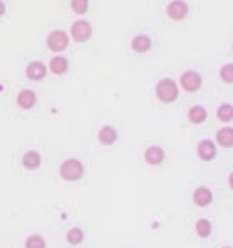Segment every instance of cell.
<instances>
[{
    "label": "cell",
    "mask_w": 233,
    "mask_h": 248,
    "mask_svg": "<svg viewBox=\"0 0 233 248\" xmlns=\"http://www.w3.org/2000/svg\"><path fill=\"white\" fill-rule=\"evenodd\" d=\"M155 95L162 104H172L177 100L179 97V85L175 80L172 78H162L158 80L157 87H155Z\"/></svg>",
    "instance_id": "cell-1"
},
{
    "label": "cell",
    "mask_w": 233,
    "mask_h": 248,
    "mask_svg": "<svg viewBox=\"0 0 233 248\" xmlns=\"http://www.w3.org/2000/svg\"><path fill=\"white\" fill-rule=\"evenodd\" d=\"M60 175L63 180H68V182H75V180L82 179L83 175V165L80 160L77 158H68L62 163L60 167Z\"/></svg>",
    "instance_id": "cell-2"
},
{
    "label": "cell",
    "mask_w": 233,
    "mask_h": 248,
    "mask_svg": "<svg viewBox=\"0 0 233 248\" xmlns=\"http://www.w3.org/2000/svg\"><path fill=\"white\" fill-rule=\"evenodd\" d=\"M68 43H70V38L65 31L62 29H55L48 34L46 38V46H48L50 51L53 53H62L68 48Z\"/></svg>",
    "instance_id": "cell-3"
},
{
    "label": "cell",
    "mask_w": 233,
    "mask_h": 248,
    "mask_svg": "<svg viewBox=\"0 0 233 248\" xmlns=\"http://www.w3.org/2000/svg\"><path fill=\"white\" fill-rule=\"evenodd\" d=\"M70 36L75 43H85L92 38V26L90 22L83 21V19H79L72 24L70 28Z\"/></svg>",
    "instance_id": "cell-4"
},
{
    "label": "cell",
    "mask_w": 233,
    "mask_h": 248,
    "mask_svg": "<svg viewBox=\"0 0 233 248\" xmlns=\"http://www.w3.org/2000/svg\"><path fill=\"white\" fill-rule=\"evenodd\" d=\"M179 83H181V87L185 90V92L194 93L202 87V77L199 75L196 70H187V72H184L181 75Z\"/></svg>",
    "instance_id": "cell-5"
},
{
    "label": "cell",
    "mask_w": 233,
    "mask_h": 248,
    "mask_svg": "<svg viewBox=\"0 0 233 248\" xmlns=\"http://www.w3.org/2000/svg\"><path fill=\"white\" fill-rule=\"evenodd\" d=\"M165 12H167L170 21H184L189 16V5L184 0H172V2H168Z\"/></svg>",
    "instance_id": "cell-6"
},
{
    "label": "cell",
    "mask_w": 233,
    "mask_h": 248,
    "mask_svg": "<svg viewBox=\"0 0 233 248\" xmlns=\"http://www.w3.org/2000/svg\"><path fill=\"white\" fill-rule=\"evenodd\" d=\"M196 152H198V156L202 162H211V160L216 158L218 148H216L215 141H211V140H202V141H199Z\"/></svg>",
    "instance_id": "cell-7"
},
{
    "label": "cell",
    "mask_w": 233,
    "mask_h": 248,
    "mask_svg": "<svg viewBox=\"0 0 233 248\" xmlns=\"http://www.w3.org/2000/svg\"><path fill=\"white\" fill-rule=\"evenodd\" d=\"M48 73V66L43 62H31L28 66H26V77L29 80H34V82H39L43 80Z\"/></svg>",
    "instance_id": "cell-8"
},
{
    "label": "cell",
    "mask_w": 233,
    "mask_h": 248,
    "mask_svg": "<svg viewBox=\"0 0 233 248\" xmlns=\"http://www.w3.org/2000/svg\"><path fill=\"white\" fill-rule=\"evenodd\" d=\"M36 100H38V97H36L34 90H29V89H24L21 90V92L17 93V97H16V102H17V106L21 107V109H33V107L36 106Z\"/></svg>",
    "instance_id": "cell-9"
},
{
    "label": "cell",
    "mask_w": 233,
    "mask_h": 248,
    "mask_svg": "<svg viewBox=\"0 0 233 248\" xmlns=\"http://www.w3.org/2000/svg\"><path fill=\"white\" fill-rule=\"evenodd\" d=\"M192 201H194L196 206L206 207V206H209V204L213 202V192L208 189V187L201 186V187H198V189L194 190V194H192Z\"/></svg>",
    "instance_id": "cell-10"
},
{
    "label": "cell",
    "mask_w": 233,
    "mask_h": 248,
    "mask_svg": "<svg viewBox=\"0 0 233 248\" xmlns=\"http://www.w3.org/2000/svg\"><path fill=\"white\" fill-rule=\"evenodd\" d=\"M151 48V38L147 34H138L131 39V49L138 55H143V53H148Z\"/></svg>",
    "instance_id": "cell-11"
},
{
    "label": "cell",
    "mask_w": 233,
    "mask_h": 248,
    "mask_svg": "<svg viewBox=\"0 0 233 248\" xmlns=\"http://www.w3.org/2000/svg\"><path fill=\"white\" fill-rule=\"evenodd\" d=\"M143 158L148 165H153V167L160 165V163L165 160V152L160 148V146H150V148H147V152H145Z\"/></svg>",
    "instance_id": "cell-12"
},
{
    "label": "cell",
    "mask_w": 233,
    "mask_h": 248,
    "mask_svg": "<svg viewBox=\"0 0 233 248\" xmlns=\"http://www.w3.org/2000/svg\"><path fill=\"white\" fill-rule=\"evenodd\" d=\"M216 143L221 148H233V128L225 126V128L216 131Z\"/></svg>",
    "instance_id": "cell-13"
},
{
    "label": "cell",
    "mask_w": 233,
    "mask_h": 248,
    "mask_svg": "<svg viewBox=\"0 0 233 248\" xmlns=\"http://www.w3.org/2000/svg\"><path fill=\"white\" fill-rule=\"evenodd\" d=\"M97 138H99V141L102 143V145L111 146L116 143L117 131L113 128V126H102V128L99 129V133H97Z\"/></svg>",
    "instance_id": "cell-14"
},
{
    "label": "cell",
    "mask_w": 233,
    "mask_h": 248,
    "mask_svg": "<svg viewBox=\"0 0 233 248\" xmlns=\"http://www.w3.org/2000/svg\"><path fill=\"white\" fill-rule=\"evenodd\" d=\"M48 70L51 73H55V75H63L68 70V58H65V56H53L48 65Z\"/></svg>",
    "instance_id": "cell-15"
},
{
    "label": "cell",
    "mask_w": 233,
    "mask_h": 248,
    "mask_svg": "<svg viewBox=\"0 0 233 248\" xmlns=\"http://www.w3.org/2000/svg\"><path fill=\"white\" fill-rule=\"evenodd\" d=\"M187 119L191 121L192 124H202L208 119V110L202 106H192L187 112Z\"/></svg>",
    "instance_id": "cell-16"
},
{
    "label": "cell",
    "mask_w": 233,
    "mask_h": 248,
    "mask_svg": "<svg viewBox=\"0 0 233 248\" xmlns=\"http://www.w3.org/2000/svg\"><path fill=\"white\" fill-rule=\"evenodd\" d=\"M22 165L28 170H36L41 165V155L38 152H26L22 156Z\"/></svg>",
    "instance_id": "cell-17"
},
{
    "label": "cell",
    "mask_w": 233,
    "mask_h": 248,
    "mask_svg": "<svg viewBox=\"0 0 233 248\" xmlns=\"http://www.w3.org/2000/svg\"><path fill=\"white\" fill-rule=\"evenodd\" d=\"M216 117H218L221 123H232L233 121V106L232 104H219L218 109H216Z\"/></svg>",
    "instance_id": "cell-18"
},
{
    "label": "cell",
    "mask_w": 233,
    "mask_h": 248,
    "mask_svg": "<svg viewBox=\"0 0 233 248\" xmlns=\"http://www.w3.org/2000/svg\"><path fill=\"white\" fill-rule=\"evenodd\" d=\"M213 231V224L209 223L208 219L201 217V219L196 221V233H198L199 238H208Z\"/></svg>",
    "instance_id": "cell-19"
},
{
    "label": "cell",
    "mask_w": 233,
    "mask_h": 248,
    "mask_svg": "<svg viewBox=\"0 0 233 248\" xmlns=\"http://www.w3.org/2000/svg\"><path fill=\"white\" fill-rule=\"evenodd\" d=\"M89 4H90V0H70V7H72V11L79 16L87 14Z\"/></svg>",
    "instance_id": "cell-20"
},
{
    "label": "cell",
    "mask_w": 233,
    "mask_h": 248,
    "mask_svg": "<svg viewBox=\"0 0 233 248\" xmlns=\"http://www.w3.org/2000/svg\"><path fill=\"white\" fill-rule=\"evenodd\" d=\"M67 241L72 245H80L83 241V231L80 228H72L67 233Z\"/></svg>",
    "instance_id": "cell-21"
},
{
    "label": "cell",
    "mask_w": 233,
    "mask_h": 248,
    "mask_svg": "<svg viewBox=\"0 0 233 248\" xmlns=\"http://www.w3.org/2000/svg\"><path fill=\"white\" fill-rule=\"evenodd\" d=\"M219 78L225 83H233V63H225L219 68Z\"/></svg>",
    "instance_id": "cell-22"
},
{
    "label": "cell",
    "mask_w": 233,
    "mask_h": 248,
    "mask_svg": "<svg viewBox=\"0 0 233 248\" xmlns=\"http://www.w3.org/2000/svg\"><path fill=\"white\" fill-rule=\"evenodd\" d=\"M26 248H46V241L39 234H33L26 240Z\"/></svg>",
    "instance_id": "cell-23"
},
{
    "label": "cell",
    "mask_w": 233,
    "mask_h": 248,
    "mask_svg": "<svg viewBox=\"0 0 233 248\" xmlns=\"http://www.w3.org/2000/svg\"><path fill=\"white\" fill-rule=\"evenodd\" d=\"M4 14H5V4L2 2V0H0V17H2Z\"/></svg>",
    "instance_id": "cell-24"
},
{
    "label": "cell",
    "mask_w": 233,
    "mask_h": 248,
    "mask_svg": "<svg viewBox=\"0 0 233 248\" xmlns=\"http://www.w3.org/2000/svg\"><path fill=\"white\" fill-rule=\"evenodd\" d=\"M228 186H230V189L233 190V172H232V173H230V175H228Z\"/></svg>",
    "instance_id": "cell-25"
},
{
    "label": "cell",
    "mask_w": 233,
    "mask_h": 248,
    "mask_svg": "<svg viewBox=\"0 0 233 248\" xmlns=\"http://www.w3.org/2000/svg\"><path fill=\"white\" fill-rule=\"evenodd\" d=\"M223 248H230V247H223Z\"/></svg>",
    "instance_id": "cell-26"
},
{
    "label": "cell",
    "mask_w": 233,
    "mask_h": 248,
    "mask_svg": "<svg viewBox=\"0 0 233 248\" xmlns=\"http://www.w3.org/2000/svg\"><path fill=\"white\" fill-rule=\"evenodd\" d=\"M232 51H233V46H232Z\"/></svg>",
    "instance_id": "cell-27"
}]
</instances>
